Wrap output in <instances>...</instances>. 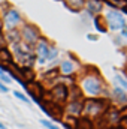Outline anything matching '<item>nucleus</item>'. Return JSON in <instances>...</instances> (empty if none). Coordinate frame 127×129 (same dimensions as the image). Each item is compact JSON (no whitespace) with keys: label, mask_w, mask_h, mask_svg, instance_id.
<instances>
[{"label":"nucleus","mask_w":127,"mask_h":129,"mask_svg":"<svg viewBox=\"0 0 127 129\" xmlns=\"http://www.w3.org/2000/svg\"><path fill=\"white\" fill-rule=\"evenodd\" d=\"M114 95L117 96V99L120 101V102H126L127 101V95L120 89V87H115V90H114Z\"/></svg>","instance_id":"nucleus-16"},{"label":"nucleus","mask_w":127,"mask_h":129,"mask_svg":"<svg viewBox=\"0 0 127 129\" xmlns=\"http://www.w3.org/2000/svg\"><path fill=\"white\" fill-rule=\"evenodd\" d=\"M34 57H36V63L37 64H45L46 62H51V60H54L57 56H58V51H57V48L55 47H52V45H49L48 44V41L46 39H43V38H40L39 39V42L34 45Z\"/></svg>","instance_id":"nucleus-3"},{"label":"nucleus","mask_w":127,"mask_h":129,"mask_svg":"<svg viewBox=\"0 0 127 129\" xmlns=\"http://www.w3.org/2000/svg\"><path fill=\"white\" fill-rule=\"evenodd\" d=\"M14 62L18 64L20 68H32L36 63V57H34V50L32 47L26 45L24 42H18L12 47H8Z\"/></svg>","instance_id":"nucleus-2"},{"label":"nucleus","mask_w":127,"mask_h":129,"mask_svg":"<svg viewBox=\"0 0 127 129\" xmlns=\"http://www.w3.org/2000/svg\"><path fill=\"white\" fill-rule=\"evenodd\" d=\"M88 39H91V41H96L97 38H96V36H93V35H88Z\"/></svg>","instance_id":"nucleus-22"},{"label":"nucleus","mask_w":127,"mask_h":129,"mask_svg":"<svg viewBox=\"0 0 127 129\" xmlns=\"http://www.w3.org/2000/svg\"><path fill=\"white\" fill-rule=\"evenodd\" d=\"M0 92H3V93H6V92H8V87H6V84H3L2 81H0Z\"/></svg>","instance_id":"nucleus-21"},{"label":"nucleus","mask_w":127,"mask_h":129,"mask_svg":"<svg viewBox=\"0 0 127 129\" xmlns=\"http://www.w3.org/2000/svg\"><path fill=\"white\" fill-rule=\"evenodd\" d=\"M0 18H2L3 32L20 30V27L24 24L23 23V15L20 14V11L12 8L8 2L0 3Z\"/></svg>","instance_id":"nucleus-1"},{"label":"nucleus","mask_w":127,"mask_h":129,"mask_svg":"<svg viewBox=\"0 0 127 129\" xmlns=\"http://www.w3.org/2000/svg\"><path fill=\"white\" fill-rule=\"evenodd\" d=\"M0 129H6V125H5V123H2V122H0Z\"/></svg>","instance_id":"nucleus-23"},{"label":"nucleus","mask_w":127,"mask_h":129,"mask_svg":"<svg viewBox=\"0 0 127 129\" xmlns=\"http://www.w3.org/2000/svg\"><path fill=\"white\" fill-rule=\"evenodd\" d=\"M14 96L17 98V99H20V101H23V102H26V104H29V102H30V99H29V98L26 96L24 93L18 92V90H15V92H14Z\"/></svg>","instance_id":"nucleus-18"},{"label":"nucleus","mask_w":127,"mask_h":129,"mask_svg":"<svg viewBox=\"0 0 127 129\" xmlns=\"http://www.w3.org/2000/svg\"><path fill=\"white\" fill-rule=\"evenodd\" d=\"M0 3H2V2H0Z\"/></svg>","instance_id":"nucleus-26"},{"label":"nucleus","mask_w":127,"mask_h":129,"mask_svg":"<svg viewBox=\"0 0 127 129\" xmlns=\"http://www.w3.org/2000/svg\"><path fill=\"white\" fill-rule=\"evenodd\" d=\"M94 24H96V27H97V30H99V32H102V33L106 32V29L102 26V23H100V18H99V17H97V18L94 20Z\"/></svg>","instance_id":"nucleus-20"},{"label":"nucleus","mask_w":127,"mask_h":129,"mask_svg":"<svg viewBox=\"0 0 127 129\" xmlns=\"http://www.w3.org/2000/svg\"><path fill=\"white\" fill-rule=\"evenodd\" d=\"M0 80H2V83H6V84L12 83V77H11V74L6 72L5 69H0Z\"/></svg>","instance_id":"nucleus-15"},{"label":"nucleus","mask_w":127,"mask_h":129,"mask_svg":"<svg viewBox=\"0 0 127 129\" xmlns=\"http://www.w3.org/2000/svg\"><path fill=\"white\" fill-rule=\"evenodd\" d=\"M103 108V102L102 101H96V99H90L84 104L82 110L88 114V116H94V114H99Z\"/></svg>","instance_id":"nucleus-8"},{"label":"nucleus","mask_w":127,"mask_h":129,"mask_svg":"<svg viewBox=\"0 0 127 129\" xmlns=\"http://www.w3.org/2000/svg\"><path fill=\"white\" fill-rule=\"evenodd\" d=\"M40 123H42V125H43L46 129H60L58 126H55L54 123H51L49 120H40Z\"/></svg>","instance_id":"nucleus-19"},{"label":"nucleus","mask_w":127,"mask_h":129,"mask_svg":"<svg viewBox=\"0 0 127 129\" xmlns=\"http://www.w3.org/2000/svg\"><path fill=\"white\" fill-rule=\"evenodd\" d=\"M49 98L54 104H64L66 99L69 98V89L64 84H57L49 90Z\"/></svg>","instance_id":"nucleus-6"},{"label":"nucleus","mask_w":127,"mask_h":129,"mask_svg":"<svg viewBox=\"0 0 127 129\" xmlns=\"http://www.w3.org/2000/svg\"><path fill=\"white\" fill-rule=\"evenodd\" d=\"M106 20H108V24L112 30H121L126 27V21H124L123 15L117 11H109L106 14Z\"/></svg>","instance_id":"nucleus-7"},{"label":"nucleus","mask_w":127,"mask_h":129,"mask_svg":"<svg viewBox=\"0 0 127 129\" xmlns=\"http://www.w3.org/2000/svg\"><path fill=\"white\" fill-rule=\"evenodd\" d=\"M115 81H117V83H118V84H120V86L127 92V80L124 78V77H121V75H115Z\"/></svg>","instance_id":"nucleus-17"},{"label":"nucleus","mask_w":127,"mask_h":129,"mask_svg":"<svg viewBox=\"0 0 127 129\" xmlns=\"http://www.w3.org/2000/svg\"><path fill=\"white\" fill-rule=\"evenodd\" d=\"M66 5L72 11H81L85 6V0H66Z\"/></svg>","instance_id":"nucleus-14"},{"label":"nucleus","mask_w":127,"mask_h":129,"mask_svg":"<svg viewBox=\"0 0 127 129\" xmlns=\"http://www.w3.org/2000/svg\"><path fill=\"white\" fill-rule=\"evenodd\" d=\"M87 9H88V12L90 14H99L100 11H102V3H100V0H90L88 3H87Z\"/></svg>","instance_id":"nucleus-13"},{"label":"nucleus","mask_w":127,"mask_h":129,"mask_svg":"<svg viewBox=\"0 0 127 129\" xmlns=\"http://www.w3.org/2000/svg\"><path fill=\"white\" fill-rule=\"evenodd\" d=\"M123 35H124V36H127V27H124V29H123Z\"/></svg>","instance_id":"nucleus-25"},{"label":"nucleus","mask_w":127,"mask_h":129,"mask_svg":"<svg viewBox=\"0 0 127 129\" xmlns=\"http://www.w3.org/2000/svg\"><path fill=\"white\" fill-rule=\"evenodd\" d=\"M0 63H3V64H12L14 63L12 54H11V51H9L8 47H2L0 48Z\"/></svg>","instance_id":"nucleus-11"},{"label":"nucleus","mask_w":127,"mask_h":129,"mask_svg":"<svg viewBox=\"0 0 127 129\" xmlns=\"http://www.w3.org/2000/svg\"><path fill=\"white\" fill-rule=\"evenodd\" d=\"M60 72H61L63 75H70V74H73V72H75V63L70 62V60L61 62V64H60Z\"/></svg>","instance_id":"nucleus-12"},{"label":"nucleus","mask_w":127,"mask_h":129,"mask_svg":"<svg viewBox=\"0 0 127 129\" xmlns=\"http://www.w3.org/2000/svg\"><path fill=\"white\" fill-rule=\"evenodd\" d=\"M3 39H5V44L8 47H12L18 42H21V36H20V30H12V32H5L3 35Z\"/></svg>","instance_id":"nucleus-9"},{"label":"nucleus","mask_w":127,"mask_h":129,"mask_svg":"<svg viewBox=\"0 0 127 129\" xmlns=\"http://www.w3.org/2000/svg\"><path fill=\"white\" fill-rule=\"evenodd\" d=\"M82 89L90 96H99L102 93V81L97 77H85L82 80Z\"/></svg>","instance_id":"nucleus-5"},{"label":"nucleus","mask_w":127,"mask_h":129,"mask_svg":"<svg viewBox=\"0 0 127 129\" xmlns=\"http://www.w3.org/2000/svg\"><path fill=\"white\" fill-rule=\"evenodd\" d=\"M82 107H84V104L81 102V101H76V99H72V102L67 105V113L69 114H72V116H78L81 111H82Z\"/></svg>","instance_id":"nucleus-10"},{"label":"nucleus","mask_w":127,"mask_h":129,"mask_svg":"<svg viewBox=\"0 0 127 129\" xmlns=\"http://www.w3.org/2000/svg\"><path fill=\"white\" fill-rule=\"evenodd\" d=\"M20 36H21V42H24L26 45H29L32 48H34V45L42 38L39 29L34 24H23L20 27Z\"/></svg>","instance_id":"nucleus-4"},{"label":"nucleus","mask_w":127,"mask_h":129,"mask_svg":"<svg viewBox=\"0 0 127 129\" xmlns=\"http://www.w3.org/2000/svg\"><path fill=\"white\" fill-rule=\"evenodd\" d=\"M2 32H3V27H2V18H0V36H2Z\"/></svg>","instance_id":"nucleus-24"}]
</instances>
